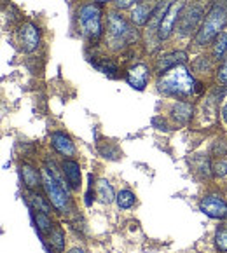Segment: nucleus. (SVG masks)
<instances>
[{
  "instance_id": "f03ea898",
  "label": "nucleus",
  "mask_w": 227,
  "mask_h": 253,
  "mask_svg": "<svg viewBox=\"0 0 227 253\" xmlns=\"http://www.w3.org/2000/svg\"><path fill=\"white\" fill-rule=\"evenodd\" d=\"M105 39L112 51H123L124 47L138 41V30L133 21H128L119 11H110L107 14Z\"/></svg>"
},
{
  "instance_id": "bb28decb",
  "label": "nucleus",
  "mask_w": 227,
  "mask_h": 253,
  "mask_svg": "<svg viewBox=\"0 0 227 253\" xmlns=\"http://www.w3.org/2000/svg\"><path fill=\"white\" fill-rule=\"evenodd\" d=\"M192 68L197 72V74H206L213 68V61L210 56H199L196 61H194Z\"/></svg>"
},
{
  "instance_id": "6e6552de",
  "label": "nucleus",
  "mask_w": 227,
  "mask_h": 253,
  "mask_svg": "<svg viewBox=\"0 0 227 253\" xmlns=\"http://www.w3.org/2000/svg\"><path fill=\"white\" fill-rule=\"evenodd\" d=\"M18 42L25 52H34L41 45V30L32 21H25L18 28Z\"/></svg>"
},
{
  "instance_id": "c756f323",
  "label": "nucleus",
  "mask_w": 227,
  "mask_h": 253,
  "mask_svg": "<svg viewBox=\"0 0 227 253\" xmlns=\"http://www.w3.org/2000/svg\"><path fill=\"white\" fill-rule=\"evenodd\" d=\"M217 79H219L220 84L227 86V56L222 60V63H220L219 72H217Z\"/></svg>"
},
{
  "instance_id": "9d476101",
  "label": "nucleus",
  "mask_w": 227,
  "mask_h": 253,
  "mask_svg": "<svg viewBox=\"0 0 227 253\" xmlns=\"http://www.w3.org/2000/svg\"><path fill=\"white\" fill-rule=\"evenodd\" d=\"M182 11H183L182 2H175L172 7L168 9L166 16H164L159 28H157V39H159V41H166V39L172 35V32L175 30V23H179V18H180V14H182Z\"/></svg>"
},
{
  "instance_id": "5701e85b",
  "label": "nucleus",
  "mask_w": 227,
  "mask_h": 253,
  "mask_svg": "<svg viewBox=\"0 0 227 253\" xmlns=\"http://www.w3.org/2000/svg\"><path fill=\"white\" fill-rule=\"evenodd\" d=\"M91 63H93L100 72H103L105 75H110V77H114L117 72V63L112 60V58H107V56H100L98 60H93Z\"/></svg>"
},
{
  "instance_id": "a211bd4d",
  "label": "nucleus",
  "mask_w": 227,
  "mask_h": 253,
  "mask_svg": "<svg viewBox=\"0 0 227 253\" xmlns=\"http://www.w3.org/2000/svg\"><path fill=\"white\" fill-rule=\"evenodd\" d=\"M30 211H32V216H34L35 227H37L39 234H41L42 238H47L52 229L56 227L51 220V215H47V213H44V211H35V210H30Z\"/></svg>"
},
{
  "instance_id": "0eeeda50",
  "label": "nucleus",
  "mask_w": 227,
  "mask_h": 253,
  "mask_svg": "<svg viewBox=\"0 0 227 253\" xmlns=\"http://www.w3.org/2000/svg\"><path fill=\"white\" fill-rule=\"evenodd\" d=\"M199 208L205 215L215 220H227V201L220 194L210 192L203 196L199 201Z\"/></svg>"
},
{
  "instance_id": "20e7f679",
  "label": "nucleus",
  "mask_w": 227,
  "mask_h": 253,
  "mask_svg": "<svg viewBox=\"0 0 227 253\" xmlns=\"http://www.w3.org/2000/svg\"><path fill=\"white\" fill-rule=\"evenodd\" d=\"M226 25H227V0H215V2H212L205 21L199 26V30H197L196 37H194V44L206 45L210 42H213L217 35L224 30Z\"/></svg>"
},
{
  "instance_id": "473e14b6",
  "label": "nucleus",
  "mask_w": 227,
  "mask_h": 253,
  "mask_svg": "<svg viewBox=\"0 0 227 253\" xmlns=\"http://www.w3.org/2000/svg\"><path fill=\"white\" fill-rule=\"evenodd\" d=\"M222 119H224V123H226V126H227V103L222 107Z\"/></svg>"
},
{
  "instance_id": "7c9ffc66",
  "label": "nucleus",
  "mask_w": 227,
  "mask_h": 253,
  "mask_svg": "<svg viewBox=\"0 0 227 253\" xmlns=\"http://www.w3.org/2000/svg\"><path fill=\"white\" fill-rule=\"evenodd\" d=\"M136 4H138V0H116V9L117 11H123V9H128Z\"/></svg>"
},
{
  "instance_id": "f8f14e48",
  "label": "nucleus",
  "mask_w": 227,
  "mask_h": 253,
  "mask_svg": "<svg viewBox=\"0 0 227 253\" xmlns=\"http://www.w3.org/2000/svg\"><path fill=\"white\" fill-rule=\"evenodd\" d=\"M61 168H63V176L68 183V189L79 190L82 185V175H81V164L75 159H63L61 161Z\"/></svg>"
},
{
  "instance_id": "2eb2a0df",
  "label": "nucleus",
  "mask_w": 227,
  "mask_h": 253,
  "mask_svg": "<svg viewBox=\"0 0 227 253\" xmlns=\"http://www.w3.org/2000/svg\"><path fill=\"white\" fill-rule=\"evenodd\" d=\"M187 60V54L183 51H173L170 52V54H164L163 58H159L156 63V70L161 74H164V72L172 70V68L179 67V65H183Z\"/></svg>"
},
{
  "instance_id": "a878e982",
  "label": "nucleus",
  "mask_w": 227,
  "mask_h": 253,
  "mask_svg": "<svg viewBox=\"0 0 227 253\" xmlns=\"http://www.w3.org/2000/svg\"><path fill=\"white\" fill-rule=\"evenodd\" d=\"M215 248L220 253H227V223L219 225L215 231Z\"/></svg>"
},
{
  "instance_id": "ddd939ff",
  "label": "nucleus",
  "mask_w": 227,
  "mask_h": 253,
  "mask_svg": "<svg viewBox=\"0 0 227 253\" xmlns=\"http://www.w3.org/2000/svg\"><path fill=\"white\" fill-rule=\"evenodd\" d=\"M51 145L56 152L63 156L65 159H70V157L75 156V145L72 142V138L68 134L61 133V131H54L51 133Z\"/></svg>"
},
{
  "instance_id": "7ed1b4c3",
  "label": "nucleus",
  "mask_w": 227,
  "mask_h": 253,
  "mask_svg": "<svg viewBox=\"0 0 227 253\" xmlns=\"http://www.w3.org/2000/svg\"><path fill=\"white\" fill-rule=\"evenodd\" d=\"M101 5L96 4L94 0L82 2L75 12V23H77V30L82 39H86L88 44L94 45L100 42L103 37V21H101Z\"/></svg>"
},
{
  "instance_id": "2f4dec72",
  "label": "nucleus",
  "mask_w": 227,
  "mask_h": 253,
  "mask_svg": "<svg viewBox=\"0 0 227 253\" xmlns=\"http://www.w3.org/2000/svg\"><path fill=\"white\" fill-rule=\"evenodd\" d=\"M90 182H91V185H90V189H88V192H86V205L90 206L91 203H93V194H91V189H93V175H90Z\"/></svg>"
},
{
  "instance_id": "dca6fc26",
  "label": "nucleus",
  "mask_w": 227,
  "mask_h": 253,
  "mask_svg": "<svg viewBox=\"0 0 227 253\" xmlns=\"http://www.w3.org/2000/svg\"><path fill=\"white\" fill-rule=\"evenodd\" d=\"M21 178H23L25 187L30 190V192L37 190V187L42 185V171H39L37 168L28 163L21 164Z\"/></svg>"
},
{
  "instance_id": "c85d7f7f",
  "label": "nucleus",
  "mask_w": 227,
  "mask_h": 253,
  "mask_svg": "<svg viewBox=\"0 0 227 253\" xmlns=\"http://www.w3.org/2000/svg\"><path fill=\"white\" fill-rule=\"evenodd\" d=\"M212 171L217 178H224V176H227V159H224V157L217 159L215 163L212 164Z\"/></svg>"
},
{
  "instance_id": "39448f33",
  "label": "nucleus",
  "mask_w": 227,
  "mask_h": 253,
  "mask_svg": "<svg viewBox=\"0 0 227 253\" xmlns=\"http://www.w3.org/2000/svg\"><path fill=\"white\" fill-rule=\"evenodd\" d=\"M210 5V0H192L190 4L183 5V11L177 23V30L182 37H189L192 34H197L199 25H203V21L206 18V9Z\"/></svg>"
},
{
  "instance_id": "f704fd0d",
  "label": "nucleus",
  "mask_w": 227,
  "mask_h": 253,
  "mask_svg": "<svg viewBox=\"0 0 227 253\" xmlns=\"http://www.w3.org/2000/svg\"><path fill=\"white\" fill-rule=\"evenodd\" d=\"M68 253H86V252H84V250H82V248H72Z\"/></svg>"
},
{
  "instance_id": "f3484780",
  "label": "nucleus",
  "mask_w": 227,
  "mask_h": 253,
  "mask_svg": "<svg viewBox=\"0 0 227 253\" xmlns=\"http://www.w3.org/2000/svg\"><path fill=\"white\" fill-rule=\"evenodd\" d=\"M175 2H177V0H159V2H157L156 9H154L152 16H150V21L147 23V28H149V32H156V34H157V28H159L161 21H163L164 16H166L168 9L172 7Z\"/></svg>"
},
{
  "instance_id": "b1692460",
  "label": "nucleus",
  "mask_w": 227,
  "mask_h": 253,
  "mask_svg": "<svg viewBox=\"0 0 227 253\" xmlns=\"http://www.w3.org/2000/svg\"><path fill=\"white\" fill-rule=\"evenodd\" d=\"M47 241L51 243V246L56 250V252H60V253L65 252V243H67V239H65V231L61 227L56 225V227L51 231V234L47 236Z\"/></svg>"
},
{
  "instance_id": "72a5a7b5",
  "label": "nucleus",
  "mask_w": 227,
  "mask_h": 253,
  "mask_svg": "<svg viewBox=\"0 0 227 253\" xmlns=\"http://www.w3.org/2000/svg\"><path fill=\"white\" fill-rule=\"evenodd\" d=\"M96 4H100V5H103V4H110V2H116V0H94Z\"/></svg>"
},
{
  "instance_id": "4be33fe9",
  "label": "nucleus",
  "mask_w": 227,
  "mask_h": 253,
  "mask_svg": "<svg viewBox=\"0 0 227 253\" xmlns=\"http://www.w3.org/2000/svg\"><path fill=\"white\" fill-rule=\"evenodd\" d=\"M28 205H30V210H35V211H44L47 213V215H51V201H49L47 198H44V196H41V194H37L34 190V192H30V198H28Z\"/></svg>"
},
{
  "instance_id": "4468645a",
  "label": "nucleus",
  "mask_w": 227,
  "mask_h": 253,
  "mask_svg": "<svg viewBox=\"0 0 227 253\" xmlns=\"http://www.w3.org/2000/svg\"><path fill=\"white\" fill-rule=\"evenodd\" d=\"M170 114H172L173 121H175L177 124H180V126H187L194 117V107L189 103V101L180 100V101H177V103L172 105Z\"/></svg>"
},
{
  "instance_id": "423d86ee",
  "label": "nucleus",
  "mask_w": 227,
  "mask_h": 253,
  "mask_svg": "<svg viewBox=\"0 0 227 253\" xmlns=\"http://www.w3.org/2000/svg\"><path fill=\"white\" fill-rule=\"evenodd\" d=\"M42 189L45 192V198L51 201L52 208L58 210L60 213L68 211V208H70V196L67 192V187L61 185L45 168H42Z\"/></svg>"
},
{
  "instance_id": "6ab92c4d",
  "label": "nucleus",
  "mask_w": 227,
  "mask_h": 253,
  "mask_svg": "<svg viewBox=\"0 0 227 253\" xmlns=\"http://www.w3.org/2000/svg\"><path fill=\"white\" fill-rule=\"evenodd\" d=\"M94 194H96V198L100 199V203H103V205H110V203L116 201V192H114L112 185L105 178L96 182V185H94Z\"/></svg>"
},
{
  "instance_id": "1a4fd4ad",
  "label": "nucleus",
  "mask_w": 227,
  "mask_h": 253,
  "mask_svg": "<svg viewBox=\"0 0 227 253\" xmlns=\"http://www.w3.org/2000/svg\"><path fill=\"white\" fill-rule=\"evenodd\" d=\"M150 81V68L145 63H135L128 68L126 72V82L133 89L143 91Z\"/></svg>"
},
{
  "instance_id": "cd10ccee",
  "label": "nucleus",
  "mask_w": 227,
  "mask_h": 253,
  "mask_svg": "<svg viewBox=\"0 0 227 253\" xmlns=\"http://www.w3.org/2000/svg\"><path fill=\"white\" fill-rule=\"evenodd\" d=\"M210 154L212 156H215V157H226L227 156V142L226 140H215V142L212 143V149H210Z\"/></svg>"
},
{
  "instance_id": "393cba45",
  "label": "nucleus",
  "mask_w": 227,
  "mask_h": 253,
  "mask_svg": "<svg viewBox=\"0 0 227 253\" xmlns=\"http://www.w3.org/2000/svg\"><path fill=\"white\" fill-rule=\"evenodd\" d=\"M116 203H117V206H119L121 210H130V208H133V206L136 205V196H135L131 190L124 189L116 196Z\"/></svg>"
},
{
  "instance_id": "aec40b11",
  "label": "nucleus",
  "mask_w": 227,
  "mask_h": 253,
  "mask_svg": "<svg viewBox=\"0 0 227 253\" xmlns=\"http://www.w3.org/2000/svg\"><path fill=\"white\" fill-rule=\"evenodd\" d=\"M190 166H192V169L197 173L199 176H203V178H208L210 175H212V164H210V159L206 156H194L192 161H190Z\"/></svg>"
},
{
  "instance_id": "412c9836",
  "label": "nucleus",
  "mask_w": 227,
  "mask_h": 253,
  "mask_svg": "<svg viewBox=\"0 0 227 253\" xmlns=\"http://www.w3.org/2000/svg\"><path fill=\"white\" fill-rule=\"evenodd\" d=\"M212 54H213V60H217V61H222L227 56V34L226 32H220V34L215 37V41H213V44H212Z\"/></svg>"
},
{
  "instance_id": "9b49d317",
  "label": "nucleus",
  "mask_w": 227,
  "mask_h": 253,
  "mask_svg": "<svg viewBox=\"0 0 227 253\" xmlns=\"http://www.w3.org/2000/svg\"><path fill=\"white\" fill-rule=\"evenodd\" d=\"M159 0H138V4L131 11V21L136 26H143L150 21L154 9H156Z\"/></svg>"
},
{
  "instance_id": "f257e3e1",
  "label": "nucleus",
  "mask_w": 227,
  "mask_h": 253,
  "mask_svg": "<svg viewBox=\"0 0 227 253\" xmlns=\"http://www.w3.org/2000/svg\"><path fill=\"white\" fill-rule=\"evenodd\" d=\"M157 91L168 98H177V100H185L201 91V84L194 79L190 70L185 65L172 68L164 72L157 79Z\"/></svg>"
}]
</instances>
